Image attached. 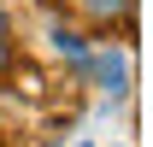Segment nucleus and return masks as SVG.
I'll return each mask as SVG.
<instances>
[{
    "label": "nucleus",
    "mask_w": 153,
    "mask_h": 147,
    "mask_svg": "<svg viewBox=\"0 0 153 147\" xmlns=\"http://www.w3.org/2000/svg\"><path fill=\"white\" fill-rule=\"evenodd\" d=\"M88 88H100L106 106H124L135 94V65H130V47H112V41H94L88 47Z\"/></svg>",
    "instance_id": "1"
},
{
    "label": "nucleus",
    "mask_w": 153,
    "mask_h": 147,
    "mask_svg": "<svg viewBox=\"0 0 153 147\" xmlns=\"http://www.w3.org/2000/svg\"><path fill=\"white\" fill-rule=\"evenodd\" d=\"M65 12H71L94 41H112V36L135 41V12H141V0H71Z\"/></svg>",
    "instance_id": "2"
},
{
    "label": "nucleus",
    "mask_w": 153,
    "mask_h": 147,
    "mask_svg": "<svg viewBox=\"0 0 153 147\" xmlns=\"http://www.w3.org/2000/svg\"><path fill=\"white\" fill-rule=\"evenodd\" d=\"M47 47H53V59L76 76V82L88 76V47H94V36H88L71 12H53V24H47Z\"/></svg>",
    "instance_id": "3"
},
{
    "label": "nucleus",
    "mask_w": 153,
    "mask_h": 147,
    "mask_svg": "<svg viewBox=\"0 0 153 147\" xmlns=\"http://www.w3.org/2000/svg\"><path fill=\"white\" fill-rule=\"evenodd\" d=\"M18 71H24V47H18V36H0V82H12Z\"/></svg>",
    "instance_id": "4"
},
{
    "label": "nucleus",
    "mask_w": 153,
    "mask_h": 147,
    "mask_svg": "<svg viewBox=\"0 0 153 147\" xmlns=\"http://www.w3.org/2000/svg\"><path fill=\"white\" fill-rule=\"evenodd\" d=\"M0 36H18V18H12V6L0 0Z\"/></svg>",
    "instance_id": "5"
},
{
    "label": "nucleus",
    "mask_w": 153,
    "mask_h": 147,
    "mask_svg": "<svg viewBox=\"0 0 153 147\" xmlns=\"http://www.w3.org/2000/svg\"><path fill=\"white\" fill-rule=\"evenodd\" d=\"M71 147H94V141H71Z\"/></svg>",
    "instance_id": "6"
},
{
    "label": "nucleus",
    "mask_w": 153,
    "mask_h": 147,
    "mask_svg": "<svg viewBox=\"0 0 153 147\" xmlns=\"http://www.w3.org/2000/svg\"><path fill=\"white\" fill-rule=\"evenodd\" d=\"M0 88H6V82H0Z\"/></svg>",
    "instance_id": "7"
}]
</instances>
